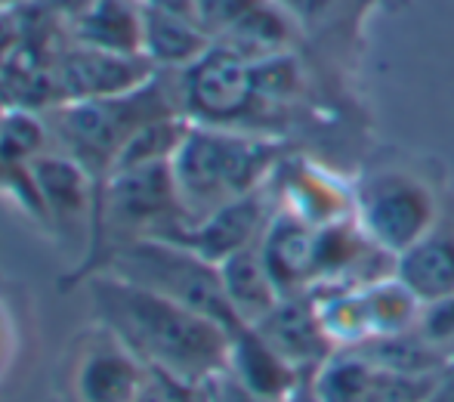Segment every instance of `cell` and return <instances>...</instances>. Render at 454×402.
<instances>
[{
  "instance_id": "cell-6",
  "label": "cell",
  "mask_w": 454,
  "mask_h": 402,
  "mask_svg": "<svg viewBox=\"0 0 454 402\" xmlns=\"http://www.w3.org/2000/svg\"><path fill=\"white\" fill-rule=\"evenodd\" d=\"M176 99L189 121L254 133V62L214 43L201 59L174 72Z\"/></svg>"
},
{
  "instance_id": "cell-13",
  "label": "cell",
  "mask_w": 454,
  "mask_h": 402,
  "mask_svg": "<svg viewBox=\"0 0 454 402\" xmlns=\"http://www.w3.org/2000/svg\"><path fill=\"white\" fill-rule=\"evenodd\" d=\"M251 328H257V335L275 353L285 356L297 372L300 368H318L334 353V341L318 316L312 295L281 297L270 316L260 319Z\"/></svg>"
},
{
  "instance_id": "cell-8",
  "label": "cell",
  "mask_w": 454,
  "mask_h": 402,
  "mask_svg": "<svg viewBox=\"0 0 454 402\" xmlns=\"http://www.w3.org/2000/svg\"><path fill=\"white\" fill-rule=\"evenodd\" d=\"M155 75L158 68L145 56L93 50L84 43H74L72 37H68V43H62V50L53 59L56 102L121 97V93L143 87Z\"/></svg>"
},
{
  "instance_id": "cell-14",
  "label": "cell",
  "mask_w": 454,
  "mask_h": 402,
  "mask_svg": "<svg viewBox=\"0 0 454 402\" xmlns=\"http://www.w3.org/2000/svg\"><path fill=\"white\" fill-rule=\"evenodd\" d=\"M229 372L263 402H287L297 387V368L275 353L251 325L239 328L229 341Z\"/></svg>"
},
{
  "instance_id": "cell-21",
  "label": "cell",
  "mask_w": 454,
  "mask_h": 402,
  "mask_svg": "<svg viewBox=\"0 0 454 402\" xmlns=\"http://www.w3.org/2000/svg\"><path fill=\"white\" fill-rule=\"evenodd\" d=\"M201 387H204V402H263L229 372V366L223 372H216L214 378L204 381Z\"/></svg>"
},
{
  "instance_id": "cell-25",
  "label": "cell",
  "mask_w": 454,
  "mask_h": 402,
  "mask_svg": "<svg viewBox=\"0 0 454 402\" xmlns=\"http://www.w3.org/2000/svg\"><path fill=\"white\" fill-rule=\"evenodd\" d=\"M145 10H168V12H185V16L198 19V6L195 0H139Z\"/></svg>"
},
{
  "instance_id": "cell-10",
  "label": "cell",
  "mask_w": 454,
  "mask_h": 402,
  "mask_svg": "<svg viewBox=\"0 0 454 402\" xmlns=\"http://www.w3.org/2000/svg\"><path fill=\"white\" fill-rule=\"evenodd\" d=\"M266 186H270V183H266ZM266 186L223 204V208L210 210L207 217H201L198 223L185 226L183 233L170 241H180V245L192 248V251L201 254L204 260H210V264H216V266L226 257H232V254L257 245L266 223H270L275 214L270 208V189Z\"/></svg>"
},
{
  "instance_id": "cell-28",
  "label": "cell",
  "mask_w": 454,
  "mask_h": 402,
  "mask_svg": "<svg viewBox=\"0 0 454 402\" xmlns=\"http://www.w3.org/2000/svg\"><path fill=\"white\" fill-rule=\"evenodd\" d=\"M389 4H402V0H389Z\"/></svg>"
},
{
  "instance_id": "cell-11",
  "label": "cell",
  "mask_w": 454,
  "mask_h": 402,
  "mask_svg": "<svg viewBox=\"0 0 454 402\" xmlns=\"http://www.w3.org/2000/svg\"><path fill=\"white\" fill-rule=\"evenodd\" d=\"M257 248L281 297L312 295V285L318 282V226L275 210Z\"/></svg>"
},
{
  "instance_id": "cell-26",
  "label": "cell",
  "mask_w": 454,
  "mask_h": 402,
  "mask_svg": "<svg viewBox=\"0 0 454 402\" xmlns=\"http://www.w3.org/2000/svg\"><path fill=\"white\" fill-rule=\"evenodd\" d=\"M6 350H10V312L0 303V362H4Z\"/></svg>"
},
{
  "instance_id": "cell-19",
  "label": "cell",
  "mask_w": 454,
  "mask_h": 402,
  "mask_svg": "<svg viewBox=\"0 0 454 402\" xmlns=\"http://www.w3.org/2000/svg\"><path fill=\"white\" fill-rule=\"evenodd\" d=\"M380 368L362 353V350H334L318 366L312 378V399L316 402H362L371 384L377 381Z\"/></svg>"
},
{
  "instance_id": "cell-3",
  "label": "cell",
  "mask_w": 454,
  "mask_h": 402,
  "mask_svg": "<svg viewBox=\"0 0 454 402\" xmlns=\"http://www.w3.org/2000/svg\"><path fill=\"white\" fill-rule=\"evenodd\" d=\"M164 114H183L174 72H158L143 87L121 97L56 102L43 118L56 149L72 155L96 183H102L133 133Z\"/></svg>"
},
{
  "instance_id": "cell-23",
  "label": "cell",
  "mask_w": 454,
  "mask_h": 402,
  "mask_svg": "<svg viewBox=\"0 0 454 402\" xmlns=\"http://www.w3.org/2000/svg\"><path fill=\"white\" fill-rule=\"evenodd\" d=\"M35 4L41 6L43 12H50L56 22H62L68 28L74 19H81L87 10H90L96 0H35Z\"/></svg>"
},
{
  "instance_id": "cell-7",
  "label": "cell",
  "mask_w": 454,
  "mask_h": 402,
  "mask_svg": "<svg viewBox=\"0 0 454 402\" xmlns=\"http://www.w3.org/2000/svg\"><path fill=\"white\" fill-rule=\"evenodd\" d=\"M152 368L114 335L96 322L72 347L68 384L78 402H137Z\"/></svg>"
},
{
  "instance_id": "cell-15",
  "label": "cell",
  "mask_w": 454,
  "mask_h": 402,
  "mask_svg": "<svg viewBox=\"0 0 454 402\" xmlns=\"http://www.w3.org/2000/svg\"><path fill=\"white\" fill-rule=\"evenodd\" d=\"M145 6L139 0H96L81 19L68 25V37L93 50L145 56Z\"/></svg>"
},
{
  "instance_id": "cell-27",
  "label": "cell",
  "mask_w": 454,
  "mask_h": 402,
  "mask_svg": "<svg viewBox=\"0 0 454 402\" xmlns=\"http://www.w3.org/2000/svg\"><path fill=\"white\" fill-rule=\"evenodd\" d=\"M25 4H31V0H0V10H22Z\"/></svg>"
},
{
  "instance_id": "cell-20",
  "label": "cell",
  "mask_w": 454,
  "mask_h": 402,
  "mask_svg": "<svg viewBox=\"0 0 454 402\" xmlns=\"http://www.w3.org/2000/svg\"><path fill=\"white\" fill-rule=\"evenodd\" d=\"M442 372L445 368L427 372V374H402V372H387V368H380V374H377V381L371 384V390L364 393L362 402H420L436 387Z\"/></svg>"
},
{
  "instance_id": "cell-2",
  "label": "cell",
  "mask_w": 454,
  "mask_h": 402,
  "mask_svg": "<svg viewBox=\"0 0 454 402\" xmlns=\"http://www.w3.org/2000/svg\"><path fill=\"white\" fill-rule=\"evenodd\" d=\"M278 164L281 146L275 137L189 121V130L170 158L189 226L210 210L263 189Z\"/></svg>"
},
{
  "instance_id": "cell-24",
  "label": "cell",
  "mask_w": 454,
  "mask_h": 402,
  "mask_svg": "<svg viewBox=\"0 0 454 402\" xmlns=\"http://www.w3.org/2000/svg\"><path fill=\"white\" fill-rule=\"evenodd\" d=\"M420 402H454V362L451 366H445V372L439 374L436 387H433V390L427 393Z\"/></svg>"
},
{
  "instance_id": "cell-18",
  "label": "cell",
  "mask_w": 454,
  "mask_h": 402,
  "mask_svg": "<svg viewBox=\"0 0 454 402\" xmlns=\"http://www.w3.org/2000/svg\"><path fill=\"white\" fill-rule=\"evenodd\" d=\"M220 279H223V288H226V297H229V303H232L235 316L245 325H257L260 319L270 316L281 301V291L275 288L257 245L245 248V251L223 260Z\"/></svg>"
},
{
  "instance_id": "cell-16",
  "label": "cell",
  "mask_w": 454,
  "mask_h": 402,
  "mask_svg": "<svg viewBox=\"0 0 454 402\" xmlns=\"http://www.w3.org/2000/svg\"><path fill=\"white\" fill-rule=\"evenodd\" d=\"M210 47H214V37L201 25V19L185 12L145 10L143 53L158 72H183Z\"/></svg>"
},
{
  "instance_id": "cell-9",
  "label": "cell",
  "mask_w": 454,
  "mask_h": 402,
  "mask_svg": "<svg viewBox=\"0 0 454 402\" xmlns=\"http://www.w3.org/2000/svg\"><path fill=\"white\" fill-rule=\"evenodd\" d=\"M303 43L325 66H349L362 50L364 25L387 0H278Z\"/></svg>"
},
{
  "instance_id": "cell-5",
  "label": "cell",
  "mask_w": 454,
  "mask_h": 402,
  "mask_svg": "<svg viewBox=\"0 0 454 402\" xmlns=\"http://www.w3.org/2000/svg\"><path fill=\"white\" fill-rule=\"evenodd\" d=\"M353 199L359 229L389 257L405 254L439 223L436 193L408 168L371 170L356 186Z\"/></svg>"
},
{
  "instance_id": "cell-1",
  "label": "cell",
  "mask_w": 454,
  "mask_h": 402,
  "mask_svg": "<svg viewBox=\"0 0 454 402\" xmlns=\"http://www.w3.org/2000/svg\"><path fill=\"white\" fill-rule=\"evenodd\" d=\"M96 322L108 325L152 372L201 387L229 366V335L220 322L99 270L87 282Z\"/></svg>"
},
{
  "instance_id": "cell-17",
  "label": "cell",
  "mask_w": 454,
  "mask_h": 402,
  "mask_svg": "<svg viewBox=\"0 0 454 402\" xmlns=\"http://www.w3.org/2000/svg\"><path fill=\"white\" fill-rule=\"evenodd\" d=\"M395 276L420 303L454 295V233L436 226L414 248L395 257Z\"/></svg>"
},
{
  "instance_id": "cell-12",
  "label": "cell",
  "mask_w": 454,
  "mask_h": 402,
  "mask_svg": "<svg viewBox=\"0 0 454 402\" xmlns=\"http://www.w3.org/2000/svg\"><path fill=\"white\" fill-rule=\"evenodd\" d=\"M28 177L35 195L41 201V214L53 220L56 226H78L90 223L93 235V217H96V193L99 183L74 162L72 155L53 149L37 155L28 164Z\"/></svg>"
},
{
  "instance_id": "cell-22",
  "label": "cell",
  "mask_w": 454,
  "mask_h": 402,
  "mask_svg": "<svg viewBox=\"0 0 454 402\" xmlns=\"http://www.w3.org/2000/svg\"><path fill=\"white\" fill-rule=\"evenodd\" d=\"M25 10H0V68L25 47Z\"/></svg>"
},
{
  "instance_id": "cell-4",
  "label": "cell",
  "mask_w": 454,
  "mask_h": 402,
  "mask_svg": "<svg viewBox=\"0 0 454 402\" xmlns=\"http://www.w3.org/2000/svg\"><path fill=\"white\" fill-rule=\"evenodd\" d=\"M99 270L189 306V310L220 322L229 335L245 328V322L235 316L232 303L226 297L220 266L204 260L201 254H195L192 248L180 245V241H170V239L127 241V245L114 248L102 260Z\"/></svg>"
}]
</instances>
